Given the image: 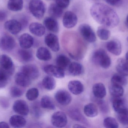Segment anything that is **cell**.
<instances>
[{
    "label": "cell",
    "instance_id": "cell-8",
    "mask_svg": "<svg viewBox=\"0 0 128 128\" xmlns=\"http://www.w3.org/2000/svg\"><path fill=\"white\" fill-rule=\"evenodd\" d=\"M45 42L47 46L54 52L59 51L60 49L59 40L54 34H49L45 38Z\"/></svg>",
    "mask_w": 128,
    "mask_h": 128
},
{
    "label": "cell",
    "instance_id": "cell-42",
    "mask_svg": "<svg viewBox=\"0 0 128 128\" xmlns=\"http://www.w3.org/2000/svg\"><path fill=\"white\" fill-rule=\"evenodd\" d=\"M56 4L63 9L67 8L69 6L70 0H55Z\"/></svg>",
    "mask_w": 128,
    "mask_h": 128
},
{
    "label": "cell",
    "instance_id": "cell-20",
    "mask_svg": "<svg viewBox=\"0 0 128 128\" xmlns=\"http://www.w3.org/2000/svg\"><path fill=\"white\" fill-rule=\"evenodd\" d=\"M15 81L18 85L22 87H28L31 84V79L25 74L21 71L16 74Z\"/></svg>",
    "mask_w": 128,
    "mask_h": 128
},
{
    "label": "cell",
    "instance_id": "cell-21",
    "mask_svg": "<svg viewBox=\"0 0 128 128\" xmlns=\"http://www.w3.org/2000/svg\"><path fill=\"white\" fill-rule=\"evenodd\" d=\"M120 97H113L112 100L113 108L117 113L122 112L128 109L124 100Z\"/></svg>",
    "mask_w": 128,
    "mask_h": 128
},
{
    "label": "cell",
    "instance_id": "cell-19",
    "mask_svg": "<svg viewBox=\"0 0 128 128\" xmlns=\"http://www.w3.org/2000/svg\"><path fill=\"white\" fill-rule=\"evenodd\" d=\"M29 30L30 33L37 37H42L46 33L45 26L39 23H32L29 26Z\"/></svg>",
    "mask_w": 128,
    "mask_h": 128
},
{
    "label": "cell",
    "instance_id": "cell-40",
    "mask_svg": "<svg viewBox=\"0 0 128 128\" xmlns=\"http://www.w3.org/2000/svg\"><path fill=\"white\" fill-rule=\"evenodd\" d=\"M10 76L0 69V89L4 88L7 85Z\"/></svg>",
    "mask_w": 128,
    "mask_h": 128
},
{
    "label": "cell",
    "instance_id": "cell-36",
    "mask_svg": "<svg viewBox=\"0 0 128 128\" xmlns=\"http://www.w3.org/2000/svg\"><path fill=\"white\" fill-rule=\"evenodd\" d=\"M97 34L98 38L102 40H107L110 36V31L104 26H101L98 28Z\"/></svg>",
    "mask_w": 128,
    "mask_h": 128
},
{
    "label": "cell",
    "instance_id": "cell-1",
    "mask_svg": "<svg viewBox=\"0 0 128 128\" xmlns=\"http://www.w3.org/2000/svg\"><path fill=\"white\" fill-rule=\"evenodd\" d=\"M90 13L92 18L104 27L115 28L119 23V17L116 12L104 4H94L90 8Z\"/></svg>",
    "mask_w": 128,
    "mask_h": 128
},
{
    "label": "cell",
    "instance_id": "cell-50",
    "mask_svg": "<svg viewBox=\"0 0 128 128\" xmlns=\"http://www.w3.org/2000/svg\"><path fill=\"white\" fill-rule=\"evenodd\" d=\"M126 23H127V24L128 25V14L127 15V17H126Z\"/></svg>",
    "mask_w": 128,
    "mask_h": 128
},
{
    "label": "cell",
    "instance_id": "cell-34",
    "mask_svg": "<svg viewBox=\"0 0 128 128\" xmlns=\"http://www.w3.org/2000/svg\"><path fill=\"white\" fill-rule=\"evenodd\" d=\"M111 83L113 84L119 85H126L128 83V80L125 76L120 74H115L112 77L111 79Z\"/></svg>",
    "mask_w": 128,
    "mask_h": 128
},
{
    "label": "cell",
    "instance_id": "cell-31",
    "mask_svg": "<svg viewBox=\"0 0 128 128\" xmlns=\"http://www.w3.org/2000/svg\"><path fill=\"white\" fill-rule=\"evenodd\" d=\"M40 105L44 109L51 110H54L56 109L54 101L51 97L47 95H45L42 97L40 101Z\"/></svg>",
    "mask_w": 128,
    "mask_h": 128
},
{
    "label": "cell",
    "instance_id": "cell-10",
    "mask_svg": "<svg viewBox=\"0 0 128 128\" xmlns=\"http://www.w3.org/2000/svg\"><path fill=\"white\" fill-rule=\"evenodd\" d=\"M16 42L14 38L10 35H4L0 38V48L4 51L12 50L15 47Z\"/></svg>",
    "mask_w": 128,
    "mask_h": 128
},
{
    "label": "cell",
    "instance_id": "cell-29",
    "mask_svg": "<svg viewBox=\"0 0 128 128\" xmlns=\"http://www.w3.org/2000/svg\"><path fill=\"white\" fill-rule=\"evenodd\" d=\"M70 64V59L64 55H59L56 58V65L63 70L68 67Z\"/></svg>",
    "mask_w": 128,
    "mask_h": 128
},
{
    "label": "cell",
    "instance_id": "cell-11",
    "mask_svg": "<svg viewBox=\"0 0 128 128\" xmlns=\"http://www.w3.org/2000/svg\"><path fill=\"white\" fill-rule=\"evenodd\" d=\"M56 100L61 105L67 106L71 102L72 97L69 92L66 90H60L55 95Z\"/></svg>",
    "mask_w": 128,
    "mask_h": 128
},
{
    "label": "cell",
    "instance_id": "cell-47",
    "mask_svg": "<svg viewBox=\"0 0 128 128\" xmlns=\"http://www.w3.org/2000/svg\"><path fill=\"white\" fill-rule=\"evenodd\" d=\"M0 128H10V126L6 122H0Z\"/></svg>",
    "mask_w": 128,
    "mask_h": 128
},
{
    "label": "cell",
    "instance_id": "cell-51",
    "mask_svg": "<svg viewBox=\"0 0 128 128\" xmlns=\"http://www.w3.org/2000/svg\"><path fill=\"white\" fill-rule=\"evenodd\" d=\"M127 41H128V37L127 38Z\"/></svg>",
    "mask_w": 128,
    "mask_h": 128
},
{
    "label": "cell",
    "instance_id": "cell-39",
    "mask_svg": "<svg viewBox=\"0 0 128 128\" xmlns=\"http://www.w3.org/2000/svg\"><path fill=\"white\" fill-rule=\"evenodd\" d=\"M117 119L122 124L128 125V109L122 112L117 113Z\"/></svg>",
    "mask_w": 128,
    "mask_h": 128
},
{
    "label": "cell",
    "instance_id": "cell-43",
    "mask_svg": "<svg viewBox=\"0 0 128 128\" xmlns=\"http://www.w3.org/2000/svg\"><path fill=\"white\" fill-rule=\"evenodd\" d=\"M101 110L104 112H106L108 110V107L106 103L103 100H100L98 104Z\"/></svg>",
    "mask_w": 128,
    "mask_h": 128
},
{
    "label": "cell",
    "instance_id": "cell-7",
    "mask_svg": "<svg viewBox=\"0 0 128 128\" xmlns=\"http://www.w3.org/2000/svg\"><path fill=\"white\" fill-rule=\"evenodd\" d=\"M78 20L77 16L72 11H67L63 17V25L66 28H72L76 25Z\"/></svg>",
    "mask_w": 128,
    "mask_h": 128
},
{
    "label": "cell",
    "instance_id": "cell-4",
    "mask_svg": "<svg viewBox=\"0 0 128 128\" xmlns=\"http://www.w3.org/2000/svg\"><path fill=\"white\" fill-rule=\"evenodd\" d=\"M80 34L82 37L90 43H94L96 41V36L94 32L89 25L82 24L78 28Z\"/></svg>",
    "mask_w": 128,
    "mask_h": 128
},
{
    "label": "cell",
    "instance_id": "cell-30",
    "mask_svg": "<svg viewBox=\"0 0 128 128\" xmlns=\"http://www.w3.org/2000/svg\"><path fill=\"white\" fill-rule=\"evenodd\" d=\"M7 7L8 9L11 11H20L23 8V0H9Z\"/></svg>",
    "mask_w": 128,
    "mask_h": 128
},
{
    "label": "cell",
    "instance_id": "cell-12",
    "mask_svg": "<svg viewBox=\"0 0 128 128\" xmlns=\"http://www.w3.org/2000/svg\"><path fill=\"white\" fill-rule=\"evenodd\" d=\"M13 109L15 112L22 115H27L29 113L28 105L23 100H18L16 101L14 103Z\"/></svg>",
    "mask_w": 128,
    "mask_h": 128
},
{
    "label": "cell",
    "instance_id": "cell-25",
    "mask_svg": "<svg viewBox=\"0 0 128 128\" xmlns=\"http://www.w3.org/2000/svg\"><path fill=\"white\" fill-rule=\"evenodd\" d=\"M36 56L38 59L42 61H49L52 58V54L50 51L45 47H40L38 49Z\"/></svg>",
    "mask_w": 128,
    "mask_h": 128
},
{
    "label": "cell",
    "instance_id": "cell-27",
    "mask_svg": "<svg viewBox=\"0 0 128 128\" xmlns=\"http://www.w3.org/2000/svg\"><path fill=\"white\" fill-rule=\"evenodd\" d=\"M85 115L88 117L93 118L98 114V110L96 105L92 103L88 104L84 106V109Z\"/></svg>",
    "mask_w": 128,
    "mask_h": 128
},
{
    "label": "cell",
    "instance_id": "cell-22",
    "mask_svg": "<svg viewBox=\"0 0 128 128\" xmlns=\"http://www.w3.org/2000/svg\"><path fill=\"white\" fill-rule=\"evenodd\" d=\"M92 92L95 97L98 99H102L106 94L105 86L101 83H96L93 85Z\"/></svg>",
    "mask_w": 128,
    "mask_h": 128
},
{
    "label": "cell",
    "instance_id": "cell-38",
    "mask_svg": "<svg viewBox=\"0 0 128 128\" xmlns=\"http://www.w3.org/2000/svg\"><path fill=\"white\" fill-rule=\"evenodd\" d=\"M39 95V91L38 89L36 88H32L27 91L26 97L28 100L32 101L36 99Z\"/></svg>",
    "mask_w": 128,
    "mask_h": 128
},
{
    "label": "cell",
    "instance_id": "cell-45",
    "mask_svg": "<svg viewBox=\"0 0 128 128\" xmlns=\"http://www.w3.org/2000/svg\"><path fill=\"white\" fill-rule=\"evenodd\" d=\"M7 16V13L6 11L0 10V22H3L5 20Z\"/></svg>",
    "mask_w": 128,
    "mask_h": 128
},
{
    "label": "cell",
    "instance_id": "cell-35",
    "mask_svg": "<svg viewBox=\"0 0 128 128\" xmlns=\"http://www.w3.org/2000/svg\"><path fill=\"white\" fill-rule=\"evenodd\" d=\"M18 55L22 61L28 62L32 60L33 56L32 52L26 49H22L18 51Z\"/></svg>",
    "mask_w": 128,
    "mask_h": 128
},
{
    "label": "cell",
    "instance_id": "cell-41",
    "mask_svg": "<svg viewBox=\"0 0 128 128\" xmlns=\"http://www.w3.org/2000/svg\"><path fill=\"white\" fill-rule=\"evenodd\" d=\"M23 93L22 90L16 86L12 87L10 91V95L14 98L19 97L22 95Z\"/></svg>",
    "mask_w": 128,
    "mask_h": 128
},
{
    "label": "cell",
    "instance_id": "cell-33",
    "mask_svg": "<svg viewBox=\"0 0 128 128\" xmlns=\"http://www.w3.org/2000/svg\"><path fill=\"white\" fill-rule=\"evenodd\" d=\"M110 91L111 95L114 97H122L124 93L122 86L116 84H111L110 88Z\"/></svg>",
    "mask_w": 128,
    "mask_h": 128
},
{
    "label": "cell",
    "instance_id": "cell-18",
    "mask_svg": "<svg viewBox=\"0 0 128 128\" xmlns=\"http://www.w3.org/2000/svg\"><path fill=\"white\" fill-rule=\"evenodd\" d=\"M68 88L69 91L74 94H80L84 91V88L82 83L78 80H72L68 83Z\"/></svg>",
    "mask_w": 128,
    "mask_h": 128
},
{
    "label": "cell",
    "instance_id": "cell-17",
    "mask_svg": "<svg viewBox=\"0 0 128 128\" xmlns=\"http://www.w3.org/2000/svg\"><path fill=\"white\" fill-rule=\"evenodd\" d=\"M44 24L47 30L53 33H58L59 31L58 23L55 18L52 17H46L44 19Z\"/></svg>",
    "mask_w": 128,
    "mask_h": 128
},
{
    "label": "cell",
    "instance_id": "cell-37",
    "mask_svg": "<svg viewBox=\"0 0 128 128\" xmlns=\"http://www.w3.org/2000/svg\"><path fill=\"white\" fill-rule=\"evenodd\" d=\"M104 127L107 128H117L118 127V122L114 118L108 117L106 118L104 121Z\"/></svg>",
    "mask_w": 128,
    "mask_h": 128
},
{
    "label": "cell",
    "instance_id": "cell-46",
    "mask_svg": "<svg viewBox=\"0 0 128 128\" xmlns=\"http://www.w3.org/2000/svg\"><path fill=\"white\" fill-rule=\"evenodd\" d=\"M0 104L4 108L8 107L9 106V103L8 101L6 99L2 98L0 100Z\"/></svg>",
    "mask_w": 128,
    "mask_h": 128
},
{
    "label": "cell",
    "instance_id": "cell-16",
    "mask_svg": "<svg viewBox=\"0 0 128 128\" xmlns=\"http://www.w3.org/2000/svg\"><path fill=\"white\" fill-rule=\"evenodd\" d=\"M34 38L29 34L25 33L22 35L19 38V43L20 47L22 49H30L34 43Z\"/></svg>",
    "mask_w": 128,
    "mask_h": 128
},
{
    "label": "cell",
    "instance_id": "cell-14",
    "mask_svg": "<svg viewBox=\"0 0 128 128\" xmlns=\"http://www.w3.org/2000/svg\"><path fill=\"white\" fill-rule=\"evenodd\" d=\"M21 72L25 74L31 79H36L40 75L39 70L34 65H27L22 66L21 68Z\"/></svg>",
    "mask_w": 128,
    "mask_h": 128
},
{
    "label": "cell",
    "instance_id": "cell-49",
    "mask_svg": "<svg viewBox=\"0 0 128 128\" xmlns=\"http://www.w3.org/2000/svg\"><path fill=\"white\" fill-rule=\"evenodd\" d=\"M126 61L128 62V51L127 52L126 55Z\"/></svg>",
    "mask_w": 128,
    "mask_h": 128
},
{
    "label": "cell",
    "instance_id": "cell-28",
    "mask_svg": "<svg viewBox=\"0 0 128 128\" xmlns=\"http://www.w3.org/2000/svg\"><path fill=\"white\" fill-rule=\"evenodd\" d=\"M69 73L72 76H78L82 73L83 68L82 65L76 62L71 63L68 67Z\"/></svg>",
    "mask_w": 128,
    "mask_h": 128
},
{
    "label": "cell",
    "instance_id": "cell-26",
    "mask_svg": "<svg viewBox=\"0 0 128 128\" xmlns=\"http://www.w3.org/2000/svg\"><path fill=\"white\" fill-rule=\"evenodd\" d=\"M63 9L56 4H52L49 7V14L51 17L53 18H60L63 15Z\"/></svg>",
    "mask_w": 128,
    "mask_h": 128
},
{
    "label": "cell",
    "instance_id": "cell-2",
    "mask_svg": "<svg viewBox=\"0 0 128 128\" xmlns=\"http://www.w3.org/2000/svg\"><path fill=\"white\" fill-rule=\"evenodd\" d=\"M92 60L96 64L104 69L109 68L111 65L110 58L106 52L102 49H98L94 52Z\"/></svg>",
    "mask_w": 128,
    "mask_h": 128
},
{
    "label": "cell",
    "instance_id": "cell-13",
    "mask_svg": "<svg viewBox=\"0 0 128 128\" xmlns=\"http://www.w3.org/2000/svg\"><path fill=\"white\" fill-rule=\"evenodd\" d=\"M5 29L13 35L18 34L22 28L21 23L16 20L12 19L7 21L4 23Z\"/></svg>",
    "mask_w": 128,
    "mask_h": 128
},
{
    "label": "cell",
    "instance_id": "cell-3",
    "mask_svg": "<svg viewBox=\"0 0 128 128\" xmlns=\"http://www.w3.org/2000/svg\"><path fill=\"white\" fill-rule=\"evenodd\" d=\"M28 8L31 13L37 19H42L46 13V5L42 0H31Z\"/></svg>",
    "mask_w": 128,
    "mask_h": 128
},
{
    "label": "cell",
    "instance_id": "cell-44",
    "mask_svg": "<svg viewBox=\"0 0 128 128\" xmlns=\"http://www.w3.org/2000/svg\"><path fill=\"white\" fill-rule=\"evenodd\" d=\"M106 3L112 6H116L120 3L121 0H104Z\"/></svg>",
    "mask_w": 128,
    "mask_h": 128
},
{
    "label": "cell",
    "instance_id": "cell-15",
    "mask_svg": "<svg viewBox=\"0 0 128 128\" xmlns=\"http://www.w3.org/2000/svg\"><path fill=\"white\" fill-rule=\"evenodd\" d=\"M106 47L110 52L115 55L119 56L122 53V44L118 40H112L108 42Z\"/></svg>",
    "mask_w": 128,
    "mask_h": 128
},
{
    "label": "cell",
    "instance_id": "cell-6",
    "mask_svg": "<svg viewBox=\"0 0 128 128\" xmlns=\"http://www.w3.org/2000/svg\"><path fill=\"white\" fill-rule=\"evenodd\" d=\"M51 121L53 125L56 127H64L68 123V118L64 112L58 111L52 116Z\"/></svg>",
    "mask_w": 128,
    "mask_h": 128
},
{
    "label": "cell",
    "instance_id": "cell-9",
    "mask_svg": "<svg viewBox=\"0 0 128 128\" xmlns=\"http://www.w3.org/2000/svg\"><path fill=\"white\" fill-rule=\"evenodd\" d=\"M45 73L49 76H53L58 79L64 78L65 76L64 70L57 65H48L44 67Z\"/></svg>",
    "mask_w": 128,
    "mask_h": 128
},
{
    "label": "cell",
    "instance_id": "cell-32",
    "mask_svg": "<svg viewBox=\"0 0 128 128\" xmlns=\"http://www.w3.org/2000/svg\"><path fill=\"white\" fill-rule=\"evenodd\" d=\"M42 84L46 89L50 91L53 90L55 88L56 82L53 77L49 75L44 78Z\"/></svg>",
    "mask_w": 128,
    "mask_h": 128
},
{
    "label": "cell",
    "instance_id": "cell-48",
    "mask_svg": "<svg viewBox=\"0 0 128 128\" xmlns=\"http://www.w3.org/2000/svg\"><path fill=\"white\" fill-rule=\"evenodd\" d=\"M73 127L74 128H85L86 127L85 126H83V125H81L78 124H76L74 125V126H73Z\"/></svg>",
    "mask_w": 128,
    "mask_h": 128
},
{
    "label": "cell",
    "instance_id": "cell-24",
    "mask_svg": "<svg viewBox=\"0 0 128 128\" xmlns=\"http://www.w3.org/2000/svg\"><path fill=\"white\" fill-rule=\"evenodd\" d=\"M116 70L118 73L124 76H128V63L124 59H119L116 64Z\"/></svg>",
    "mask_w": 128,
    "mask_h": 128
},
{
    "label": "cell",
    "instance_id": "cell-5",
    "mask_svg": "<svg viewBox=\"0 0 128 128\" xmlns=\"http://www.w3.org/2000/svg\"><path fill=\"white\" fill-rule=\"evenodd\" d=\"M0 69L4 71L10 76L13 74L15 67L11 58L6 55L0 56Z\"/></svg>",
    "mask_w": 128,
    "mask_h": 128
},
{
    "label": "cell",
    "instance_id": "cell-23",
    "mask_svg": "<svg viewBox=\"0 0 128 128\" xmlns=\"http://www.w3.org/2000/svg\"><path fill=\"white\" fill-rule=\"evenodd\" d=\"M10 125L14 128H22L26 124V121L22 116L18 115H14L10 119Z\"/></svg>",
    "mask_w": 128,
    "mask_h": 128
}]
</instances>
